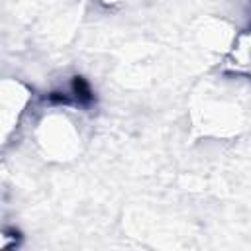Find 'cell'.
Wrapping results in <instances>:
<instances>
[{"mask_svg": "<svg viewBox=\"0 0 251 251\" xmlns=\"http://www.w3.org/2000/svg\"><path fill=\"white\" fill-rule=\"evenodd\" d=\"M100 2H104V4H120L124 0H100Z\"/></svg>", "mask_w": 251, "mask_h": 251, "instance_id": "4", "label": "cell"}, {"mask_svg": "<svg viewBox=\"0 0 251 251\" xmlns=\"http://www.w3.org/2000/svg\"><path fill=\"white\" fill-rule=\"evenodd\" d=\"M29 102V90L22 82L6 80L2 84V96H0V108H2V129L4 139L8 137L10 129L18 124L20 116L24 114V108Z\"/></svg>", "mask_w": 251, "mask_h": 251, "instance_id": "2", "label": "cell"}, {"mask_svg": "<svg viewBox=\"0 0 251 251\" xmlns=\"http://www.w3.org/2000/svg\"><path fill=\"white\" fill-rule=\"evenodd\" d=\"M243 51H245V63H249L251 67V37H249V45H245Z\"/></svg>", "mask_w": 251, "mask_h": 251, "instance_id": "3", "label": "cell"}, {"mask_svg": "<svg viewBox=\"0 0 251 251\" xmlns=\"http://www.w3.org/2000/svg\"><path fill=\"white\" fill-rule=\"evenodd\" d=\"M39 143L59 159H71L78 149V131L65 116H49L39 124Z\"/></svg>", "mask_w": 251, "mask_h": 251, "instance_id": "1", "label": "cell"}]
</instances>
